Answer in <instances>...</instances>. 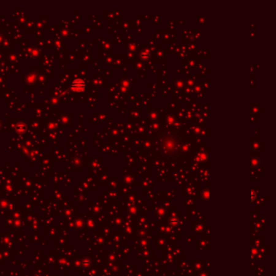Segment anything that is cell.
Wrapping results in <instances>:
<instances>
[{"label":"cell","instance_id":"cell-1","mask_svg":"<svg viewBox=\"0 0 276 276\" xmlns=\"http://www.w3.org/2000/svg\"><path fill=\"white\" fill-rule=\"evenodd\" d=\"M205 227H206V223L199 222V221H194L191 224V230L194 233L202 236L204 232Z\"/></svg>","mask_w":276,"mask_h":276},{"label":"cell","instance_id":"cell-2","mask_svg":"<svg viewBox=\"0 0 276 276\" xmlns=\"http://www.w3.org/2000/svg\"><path fill=\"white\" fill-rule=\"evenodd\" d=\"M195 249L196 250L199 251L200 254H202V251L209 250V240L202 236H200L199 240L195 243Z\"/></svg>","mask_w":276,"mask_h":276},{"label":"cell","instance_id":"cell-3","mask_svg":"<svg viewBox=\"0 0 276 276\" xmlns=\"http://www.w3.org/2000/svg\"><path fill=\"white\" fill-rule=\"evenodd\" d=\"M191 266L195 273H198L205 270V263L202 262V258H193Z\"/></svg>","mask_w":276,"mask_h":276},{"label":"cell","instance_id":"cell-4","mask_svg":"<svg viewBox=\"0 0 276 276\" xmlns=\"http://www.w3.org/2000/svg\"><path fill=\"white\" fill-rule=\"evenodd\" d=\"M84 88H85V83H84V82L82 79H76L71 84V88L74 89L75 91H76V92L81 91V90H83Z\"/></svg>","mask_w":276,"mask_h":276},{"label":"cell","instance_id":"cell-5","mask_svg":"<svg viewBox=\"0 0 276 276\" xmlns=\"http://www.w3.org/2000/svg\"><path fill=\"white\" fill-rule=\"evenodd\" d=\"M168 244V239L165 237H164V236H158L155 238V246L162 248V247L166 246V245Z\"/></svg>","mask_w":276,"mask_h":276},{"label":"cell","instance_id":"cell-6","mask_svg":"<svg viewBox=\"0 0 276 276\" xmlns=\"http://www.w3.org/2000/svg\"><path fill=\"white\" fill-rule=\"evenodd\" d=\"M198 197H200V198L202 200L203 202H209V192L208 190L206 189V190H202L201 191V194L200 195H198Z\"/></svg>","mask_w":276,"mask_h":276},{"label":"cell","instance_id":"cell-7","mask_svg":"<svg viewBox=\"0 0 276 276\" xmlns=\"http://www.w3.org/2000/svg\"><path fill=\"white\" fill-rule=\"evenodd\" d=\"M151 207L148 203H142L140 205V213H142L143 215L147 214V212L149 213L151 212Z\"/></svg>","mask_w":276,"mask_h":276},{"label":"cell","instance_id":"cell-8","mask_svg":"<svg viewBox=\"0 0 276 276\" xmlns=\"http://www.w3.org/2000/svg\"><path fill=\"white\" fill-rule=\"evenodd\" d=\"M191 203L192 204H195V201L192 199V198H188L186 201H185V209L186 208L187 210H190V209L194 208V207L193 205H191Z\"/></svg>","mask_w":276,"mask_h":276},{"label":"cell","instance_id":"cell-9","mask_svg":"<svg viewBox=\"0 0 276 276\" xmlns=\"http://www.w3.org/2000/svg\"><path fill=\"white\" fill-rule=\"evenodd\" d=\"M194 240L195 238L194 236H185V242L186 243L188 246H190L191 244H193L194 242Z\"/></svg>","mask_w":276,"mask_h":276},{"label":"cell","instance_id":"cell-10","mask_svg":"<svg viewBox=\"0 0 276 276\" xmlns=\"http://www.w3.org/2000/svg\"><path fill=\"white\" fill-rule=\"evenodd\" d=\"M251 197H252V202H254L255 198H258V194H257L256 190L252 188L251 190Z\"/></svg>","mask_w":276,"mask_h":276},{"label":"cell","instance_id":"cell-11","mask_svg":"<svg viewBox=\"0 0 276 276\" xmlns=\"http://www.w3.org/2000/svg\"><path fill=\"white\" fill-rule=\"evenodd\" d=\"M197 276H209V270H203L202 271L197 273Z\"/></svg>","mask_w":276,"mask_h":276},{"label":"cell","instance_id":"cell-12","mask_svg":"<svg viewBox=\"0 0 276 276\" xmlns=\"http://www.w3.org/2000/svg\"><path fill=\"white\" fill-rule=\"evenodd\" d=\"M135 276H147L146 275V274H145V273H144V271H143V270H136V271L135 272Z\"/></svg>","mask_w":276,"mask_h":276},{"label":"cell","instance_id":"cell-13","mask_svg":"<svg viewBox=\"0 0 276 276\" xmlns=\"http://www.w3.org/2000/svg\"><path fill=\"white\" fill-rule=\"evenodd\" d=\"M155 276H169V274H168L164 270H163V271L158 272V273L155 274Z\"/></svg>","mask_w":276,"mask_h":276},{"label":"cell","instance_id":"cell-14","mask_svg":"<svg viewBox=\"0 0 276 276\" xmlns=\"http://www.w3.org/2000/svg\"><path fill=\"white\" fill-rule=\"evenodd\" d=\"M191 276H195V274H194V275H191Z\"/></svg>","mask_w":276,"mask_h":276}]
</instances>
